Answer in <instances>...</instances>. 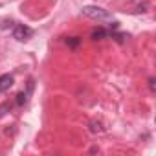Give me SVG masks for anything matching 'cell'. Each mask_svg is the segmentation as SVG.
<instances>
[{"label": "cell", "instance_id": "1", "mask_svg": "<svg viewBox=\"0 0 156 156\" xmlns=\"http://www.w3.org/2000/svg\"><path fill=\"white\" fill-rule=\"evenodd\" d=\"M81 11H83L85 17H88L92 20H98V22H110L112 20V15L107 9L99 8V6H83Z\"/></svg>", "mask_w": 156, "mask_h": 156}, {"label": "cell", "instance_id": "2", "mask_svg": "<svg viewBox=\"0 0 156 156\" xmlns=\"http://www.w3.org/2000/svg\"><path fill=\"white\" fill-rule=\"evenodd\" d=\"M13 39H17V41H20V42H24V41H28V39H31V35H33V30L30 28V26H24V24H15L13 26Z\"/></svg>", "mask_w": 156, "mask_h": 156}, {"label": "cell", "instance_id": "3", "mask_svg": "<svg viewBox=\"0 0 156 156\" xmlns=\"http://www.w3.org/2000/svg\"><path fill=\"white\" fill-rule=\"evenodd\" d=\"M15 79H13V75L11 73H4V75H0V94H4L8 92L11 87H13Z\"/></svg>", "mask_w": 156, "mask_h": 156}, {"label": "cell", "instance_id": "4", "mask_svg": "<svg viewBox=\"0 0 156 156\" xmlns=\"http://www.w3.org/2000/svg\"><path fill=\"white\" fill-rule=\"evenodd\" d=\"M110 31H112V30L98 28V30H94V31H92V39H94V41H101V39H105V37H110Z\"/></svg>", "mask_w": 156, "mask_h": 156}, {"label": "cell", "instance_id": "5", "mask_svg": "<svg viewBox=\"0 0 156 156\" xmlns=\"http://www.w3.org/2000/svg\"><path fill=\"white\" fill-rule=\"evenodd\" d=\"M31 87H33V83L30 85L28 92H19V94H17V99H15L17 107H24V105H26V101H28V96H30V92H31Z\"/></svg>", "mask_w": 156, "mask_h": 156}, {"label": "cell", "instance_id": "6", "mask_svg": "<svg viewBox=\"0 0 156 156\" xmlns=\"http://www.w3.org/2000/svg\"><path fill=\"white\" fill-rule=\"evenodd\" d=\"M83 42V39L81 37H68L66 39V46L68 48H72V50H75V48H79V44Z\"/></svg>", "mask_w": 156, "mask_h": 156}, {"label": "cell", "instance_id": "7", "mask_svg": "<svg viewBox=\"0 0 156 156\" xmlns=\"http://www.w3.org/2000/svg\"><path fill=\"white\" fill-rule=\"evenodd\" d=\"M90 132H94V134H101V132H105L103 123H101V121H92V123H90Z\"/></svg>", "mask_w": 156, "mask_h": 156}, {"label": "cell", "instance_id": "8", "mask_svg": "<svg viewBox=\"0 0 156 156\" xmlns=\"http://www.w3.org/2000/svg\"><path fill=\"white\" fill-rule=\"evenodd\" d=\"M149 8H151V4H149V2H141V4L136 8V11H134V13H147V11H149Z\"/></svg>", "mask_w": 156, "mask_h": 156}, {"label": "cell", "instance_id": "9", "mask_svg": "<svg viewBox=\"0 0 156 156\" xmlns=\"http://www.w3.org/2000/svg\"><path fill=\"white\" fill-rule=\"evenodd\" d=\"M156 79H154V77H149V90H151V94H154L156 92Z\"/></svg>", "mask_w": 156, "mask_h": 156}, {"label": "cell", "instance_id": "10", "mask_svg": "<svg viewBox=\"0 0 156 156\" xmlns=\"http://www.w3.org/2000/svg\"><path fill=\"white\" fill-rule=\"evenodd\" d=\"M8 108H9V105H4L2 108H0V118H2V116H4V110H8Z\"/></svg>", "mask_w": 156, "mask_h": 156}]
</instances>
